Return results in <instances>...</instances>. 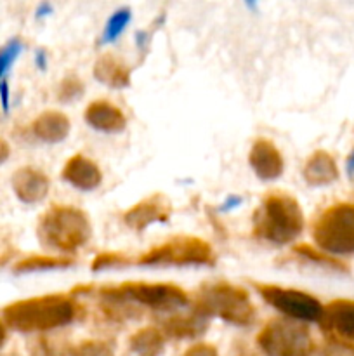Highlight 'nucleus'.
Segmentation results:
<instances>
[{
	"label": "nucleus",
	"mask_w": 354,
	"mask_h": 356,
	"mask_svg": "<svg viewBox=\"0 0 354 356\" xmlns=\"http://www.w3.org/2000/svg\"><path fill=\"white\" fill-rule=\"evenodd\" d=\"M6 323L19 332H47L75 318V302L62 294L42 296L12 302L3 309Z\"/></svg>",
	"instance_id": "nucleus-1"
},
{
	"label": "nucleus",
	"mask_w": 354,
	"mask_h": 356,
	"mask_svg": "<svg viewBox=\"0 0 354 356\" xmlns=\"http://www.w3.org/2000/svg\"><path fill=\"white\" fill-rule=\"evenodd\" d=\"M304 229L301 205L290 195L271 193L253 214V233L276 245L294 242Z\"/></svg>",
	"instance_id": "nucleus-2"
},
{
	"label": "nucleus",
	"mask_w": 354,
	"mask_h": 356,
	"mask_svg": "<svg viewBox=\"0 0 354 356\" xmlns=\"http://www.w3.org/2000/svg\"><path fill=\"white\" fill-rule=\"evenodd\" d=\"M37 235L45 249L71 254L89 242L92 228L80 209L52 207L38 221Z\"/></svg>",
	"instance_id": "nucleus-3"
},
{
	"label": "nucleus",
	"mask_w": 354,
	"mask_h": 356,
	"mask_svg": "<svg viewBox=\"0 0 354 356\" xmlns=\"http://www.w3.org/2000/svg\"><path fill=\"white\" fill-rule=\"evenodd\" d=\"M194 305H196L194 312L200 315L207 318L217 316L233 325L248 327L255 320V308L248 294L228 282H214V284L203 285L198 291Z\"/></svg>",
	"instance_id": "nucleus-4"
},
{
	"label": "nucleus",
	"mask_w": 354,
	"mask_h": 356,
	"mask_svg": "<svg viewBox=\"0 0 354 356\" xmlns=\"http://www.w3.org/2000/svg\"><path fill=\"white\" fill-rule=\"evenodd\" d=\"M104 301L115 302H135L148 306L158 312H174L189 305V298L183 289L170 284H142V282H127L118 287L104 289L101 292Z\"/></svg>",
	"instance_id": "nucleus-5"
},
{
	"label": "nucleus",
	"mask_w": 354,
	"mask_h": 356,
	"mask_svg": "<svg viewBox=\"0 0 354 356\" xmlns=\"http://www.w3.org/2000/svg\"><path fill=\"white\" fill-rule=\"evenodd\" d=\"M316 245L332 256L354 254V204H337L326 209L312 229Z\"/></svg>",
	"instance_id": "nucleus-6"
},
{
	"label": "nucleus",
	"mask_w": 354,
	"mask_h": 356,
	"mask_svg": "<svg viewBox=\"0 0 354 356\" xmlns=\"http://www.w3.org/2000/svg\"><path fill=\"white\" fill-rule=\"evenodd\" d=\"M214 263V250L196 236H176L137 259L139 266H200Z\"/></svg>",
	"instance_id": "nucleus-7"
},
{
	"label": "nucleus",
	"mask_w": 354,
	"mask_h": 356,
	"mask_svg": "<svg viewBox=\"0 0 354 356\" xmlns=\"http://www.w3.org/2000/svg\"><path fill=\"white\" fill-rule=\"evenodd\" d=\"M257 344L267 356H309L312 339L307 327L295 320H273L260 330Z\"/></svg>",
	"instance_id": "nucleus-8"
},
{
	"label": "nucleus",
	"mask_w": 354,
	"mask_h": 356,
	"mask_svg": "<svg viewBox=\"0 0 354 356\" xmlns=\"http://www.w3.org/2000/svg\"><path fill=\"white\" fill-rule=\"evenodd\" d=\"M267 305L294 318L295 322H319L323 316V305L312 296L295 289H283L278 285L253 284Z\"/></svg>",
	"instance_id": "nucleus-9"
},
{
	"label": "nucleus",
	"mask_w": 354,
	"mask_h": 356,
	"mask_svg": "<svg viewBox=\"0 0 354 356\" xmlns=\"http://www.w3.org/2000/svg\"><path fill=\"white\" fill-rule=\"evenodd\" d=\"M170 204L162 195H151L142 202L128 209L124 216V222L134 232H142L153 222H167L170 218Z\"/></svg>",
	"instance_id": "nucleus-10"
},
{
	"label": "nucleus",
	"mask_w": 354,
	"mask_h": 356,
	"mask_svg": "<svg viewBox=\"0 0 354 356\" xmlns=\"http://www.w3.org/2000/svg\"><path fill=\"white\" fill-rule=\"evenodd\" d=\"M248 162L255 176L262 181H274L283 174V156L267 139H259L250 149Z\"/></svg>",
	"instance_id": "nucleus-11"
},
{
	"label": "nucleus",
	"mask_w": 354,
	"mask_h": 356,
	"mask_svg": "<svg viewBox=\"0 0 354 356\" xmlns=\"http://www.w3.org/2000/svg\"><path fill=\"white\" fill-rule=\"evenodd\" d=\"M12 190L24 204H38L49 193V179L33 167H23L12 176Z\"/></svg>",
	"instance_id": "nucleus-12"
},
{
	"label": "nucleus",
	"mask_w": 354,
	"mask_h": 356,
	"mask_svg": "<svg viewBox=\"0 0 354 356\" xmlns=\"http://www.w3.org/2000/svg\"><path fill=\"white\" fill-rule=\"evenodd\" d=\"M62 179L75 186L76 190L82 191H92L103 181V174H101L97 163L89 160L83 155H75L65 163L62 169Z\"/></svg>",
	"instance_id": "nucleus-13"
},
{
	"label": "nucleus",
	"mask_w": 354,
	"mask_h": 356,
	"mask_svg": "<svg viewBox=\"0 0 354 356\" xmlns=\"http://www.w3.org/2000/svg\"><path fill=\"white\" fill-rule=\"evenodd\" d=\"M85 122L104 134H120L127 125V118L120 108L108 101H94L85 110Z\"/></svg>",
	"instance_id": "nucleus-14"
},
{
	"label": "nucleus",
	"mask_w": 354,
	"mask_h": 356,
	"mask_svg": "<svg viewBox=\"0 0 354 356\" xmlns=\"http://www.w3.org/2000/svg\"><path fill=\"white\" fill-rule=\"evenodd\" d=\"M321 325L330 332H335L346 339H354V301L337 299L323 308Z\"/></svg>",
	"instance_id": "nucleus-15"
},
{
	"label": "nucleus",
	"mask_w": 354,
	"mask_h": 356,
	"mask_svg": "<svg viewBox=\"0 0 354 356\" xmlns=\"http://www.w3.org/2000/svg\"><path fill=\"white\" fill-rule=\"evenodd\" d=\"M302 176L309 186H326L339 179V169H337L335 160L328 153L316 152L305 162Z\"/></svg>",
	"instance_id": "nucleus-16"
},
{
	"label": "nucleus",
	"mask_w": 354,
	"mask_h": 356,
	"mask_svg": "<svg viewBox=\"0 0 354 356\" xmlns=\"http://www.w3.org/2000/svg\"><path fill=\"white\" fill-rule=\"evenodd\" d=\"M33 134L45 143H61L69 134V118L61 111H44L33 122Z\"/></svg>",
	"instance_id": "nucleus-17"
},
{
	"label": "nucleus",
	"mask_w": 354,
	"mask_h": 356,
	"mask_svg": "<svg viewBox=\"0 0 354 356\" xmlns=\"http://www.w3.org/2000/svg\"><path fill=\"white\" fill-rule=\"evenodd\" d=\"M94 76L101 83L113 87V89H121L130 83V72L113 54H104L97 59L94 65Z\"/></svg>",
	"instance_id": "nucleus-18"
},
{
	"label": "nucleus",
	"mask_w": 354,
	"mask_h": 356,
	"mask_svg": "<svg viewBox=\"0 0 354 356\" xmlns=\"http://www.w3.org/2000/svg\"><path fill=\"white\" fill-rule=\"evenodd\" d=\"M208 318L194 312L191 316H174V318H167L163 323V332L170 337H177V339H191V337H198L207 330Z\"/></svg>",
	"instance_id": "nucleus-19"
},
{
	"label": "nucleus",
	"mask_w": 354,
	"mask_h": 356,
	"mask_svg": "<svg viewBox=\"0 0 354 356\" xmlns=\"http://www.w3.org/2000/svg\"><path fill=\"white\" fill-rule=\"evenodd\" d=\"M128 348L135 356H160L163 353V336L158 329L146 327L130 337Z\"/></svg>",
	"instance_id": "nucleus-20"
},
{
	"label": "nucleus",
	"mask_w": 354,
	"mask_h": 356,
	"mask_svg": "<svg viewBox=\"0 0 354 356\" xmlns=\"http://www.w3.org/2000/svg\"><path fill=\"white\" fill-rule=\"evenodd\" d=\"M71 261L66 257H49V256H33L21 261L14 268V273H37V271H51L58 268H66Z\"/></svg>",
	"instance_id": "nucleus-21"
},
{
	"label": "nucleus",
	"mask_w": 354,
	"mask_h": 356,
	"mask_svg": "<svg viewBox=\"0 0 354 356\" xmlns=\"http://www.w3.org/2000/svg\"><path fill=\"white\" fill-rule=\"evenodd\" d=\"M130 19L132 10L128 9V7H120V9L115 10V13L111 14L110 19H108L106 26H104L99 44H111V42L117 40V38L124 33L125 28L128 26Z\"/></svg>",
	"instance_id": "nucleus-22"
},
{
	"label": "nucleus",
	"mask_w": 354,
	"mask_h": 356,
	"mask_svg": "<svg viewBox=\"0 0 354 356\" xmlns=\"http://www.w3.org/2000/svg\"><path fill=\"white\" fill-rule=\"evenodd\" d=\"M21 51H23V42L19 38H12V40H9L0 49V83L7 80V72L12 68L14 61L21 54Z\"/></svg>",
	"instance_id": "nucleus-23"
},
{
	"label": "nucleus",
	"mask_w": 354,
	"mask_h": 356,
	"mask_svg": "<svg viewBox=\"0 0 354 356\" xmlns=\"http://www.w3.org/2000/svg\"><path fill=\"white\" fill-rule=\"evenodd\" d=\"M71 356H115L113 350L101 341H87L71 351Z\"/></svg>",
	"instance_id": "nucleus-24"
},
{
	"label": "nucleus",
	"mask_w": 354,
	"mask_h": 356,
	"mask_svg": "<svg viewBox=\"0 0 354 356\" xmlns=\"http://www.w3.org/2000/svg\"><path fill=\"white\" fill-rule=\"evenodd\" d=\"M82 90H83L82 82L76 79H73V76H69V79L62 80L61 89H59V99L71 101V99H75V97H78L80 94H82Z\"/></svg>",
	"instance_id": "nucleus-25"
},
{
	"label": "nucleus",
	"mask_w": 354,
	"mask_h": 356,
	"mask_svg": "<svg viewBox=\"0 0 354 356\" xmlns=\"http://www.w3.org/2000/svg\"><path fill=\"white\" fill-rule=\"evenodd\" d=\"M31 356H65L59 351V348H56L51 341L40 339L33 344L31 348Z\"/></svg>",
	"instance_id": "nucleus-26"
},
{
	"label": "nucleus",
	"mask_w": 354,
	"mask_h": 356,
	"mask_svg": "<svg viewBox=\"0 0 354 356\" xmlns=\"http://www.w3.org/2000/svg\"><path fill=\"white\" fill-rule=\"evenodd\" d=\"M124 261H125L124 257L117 256V254H103V256H99L92 263V270L94 271L106 270V268L115 266V264H121V263H124Z\"/></svg>",
	"instance_id": "nucleus-27"
},
{
	"label": "nucleus",
	"mask_w": 354,
	"mask_h": 356,
	"mask_svg": "<svg viewBox=\"0 0 354 356\" xmlns=\"http://www.w3.org/2000/svg\"><path fill=\"white\" fill-rule=\"evenodd\" d=\"M184 356H219L214 346L210 344H196V346L189 348V350L184 353Z\"/></svg>",
	"instance_id": "nucleus-28"
},
{
	"label": "nucleus",
	"mask_w": 354,
	"mask_h": 356,
	"mask_svg": "<svg viewBox=\"0 0 354 356\" xmlns=\"http://www.w3.org/2000/svg\"><path fill=\"white\" fill-rule=\"evenodd\" d=\"M242 204H243L242 197H238V195H229V197L224 200V204L221 205V212H228V211H233V209H238Z\"/></svg>",
	"instance_id": "nucleus-29"
},
{
	"label": "nucleus",
	"mask_w": 354,
	"mask_h": 356,
	"mask_svg": "<svg viewBox=\"0 0 354 356\" xmlns=\"http://www.w3.org/2000/svg\"><path fill=\"white\" fill-rule=\"evenodd\" d=\"M9 97H10V92H9V83L2 82L0 83V101H2V108L3 111H9Z\"/></svg>",
	"instance_id": "nucleus-30"
},
{
	"label": "nucleus",
	"mask_w": 354,
	"mask_h": 356,
	"mask_svg": "<svg viewBox=\"0 0 354 356\" xmlns=\"http://www.w3.org/2000/svg\"><path fill=\"white\" fill-rule=\"evenodd\" d=\"M325 356H354V353L346 350V346H333Z\"/></svg>",
	"instance_id": "nucleus-31"
},
{
	"label": "nucleus",
	"mask_w": 354,
	"mask_h": 356,
	"mask_svg": "<svg viewBox=\"0 0 354 356\" xmlns=\"http://www.w3.org/2000/svg\"><path fill=\"white\" fill-rule=\"evenodd\" d=\"M35 63H37L38 70H42L44 72L45 68H47V56H45V51H37V56H35Z\"/></svg>",
	"instance_id": "nucleus-32"
},
{
	"label": "nucleus",
	"mask_w": 354,
	"mask_h": 356,
	"mask_svg": "<svg viewBox=\"0 0 354 356\" xmlns=\"http://www.w3.org/2000/svg\"><path fill=\"white\" fill-rule=\"evenodd\" d=\"M52 10H54V7H52L51 3H47V2L40 3V6H38V9H37V17L49 16V14H52Z\"/></svg>",
	"instance_id": "nucleus-33"
},
{
	"label": "nucleus",
	"mask_w": 354,
	"mask_h": 356,
	"mask_svg": "<svg viewBox=\"0 0 354 356\" xmlns=\"http://www.w3.org/2000/svg\"><path fill=\"white\" fill-rule=\"evenodd\" d=\"M9 155H10L9 145H7V143L3 141V139H0V163L6 162V160L9 159Z\"/></svg>",
	"instance_id": "nucleus-34"
},
{
	"label": "nucleus",
	"mask_w": 354,
	"mask_h": 356,
	"mask_svg": "<svg viewBox=\"0 0 354 356\" xmlns=\"http://www.w3.org/2000/svg\"><path fill=\"white\" fill-rule=\"evenodd\" d=\"M346 170H347V176L354 177V149H353V153L349 155V159H347Z\"/></svg>",
	"instance_id": "nucleus-35"
},
{
	"label": "nucleus",
	"mask_w": 354,
	"mask_h": 356,
	"mask_svg": "<svg viewBox=\"0 0 354 356\" xmlns=\"http://www.w3.org/2000/svg\"><path fill=\"white\" fill-rule=\"evenodd\" d=\"M3 343H6V329H3V325L0 323V350H2Z\"/></svg>",
	"instance_id": "nucleus-36"
},
{
	"label": "nucleus",
	"mask_w": 354,
	"mask_h": 356,
	"mask_svg": "<svg viewBox=\"0 0 354 356\" xmlns=\"http://www.w3.org/2000/svg\"><path fill=\"white\" fill-rule=\"evenodd\" d=\"M3 356H19V355H16V353H9V355H3Z\"/></svg>",
	"instance_id": "nucleus-37"
}]
</instances>
